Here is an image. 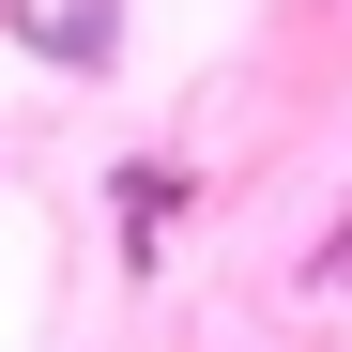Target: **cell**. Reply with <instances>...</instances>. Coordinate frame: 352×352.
<instances>
[{"label": "cell", "instance_id": "6da1fadb", "mask_svg": "<svg viewBox=\"0 0 352 352\" xmlns=\"http://www.w3.org/2000/svg\"><path fill=\"white\" fill-rule=\"evenodd\" d=\"M168 199H184V168H123V230H138V245L168 230Z\"/></svg>", "mask_w": 352, "mask_h": 352}]
</instances>
